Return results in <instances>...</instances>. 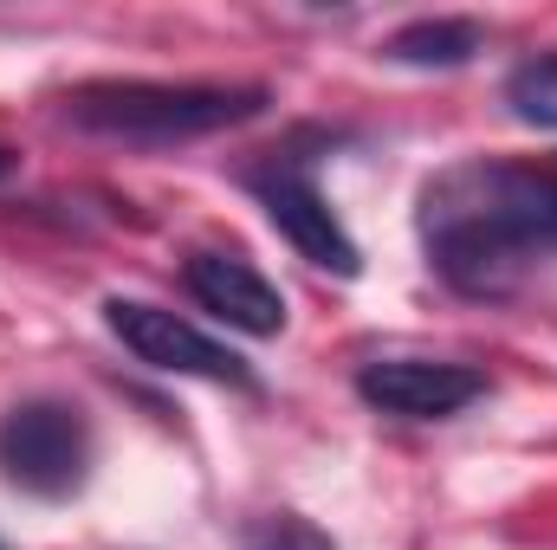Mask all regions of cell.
<instances>
[{
  "instance_id": "6da1fadb",
  "label": "cell",
  "mask_w": 557,
  "mask_h": 550,
  "mask_svg": "<svg viewBox=\"0 0 557 550\" xmlns=\"http://www.w3.org/2000/svg\"><path fill=\"white\" fill-rule=\"evenodd\" d=\"M428 266L467 298H512L539 266H557V168L454 162L421 188Z\"/></svg>"
},
{
  "instance_id": "7a4b0ae2",
  "label": "cell",
  "mask_w": 557,
  "mask_h": 550,
  "mask_svg": "<svg viewBox=\"0 0 557 550\" xmlns=\"http://www.w3.org/2000/svg\"><path fill=\"white\" fill-rule=\"evenodd\" d=\"M273 104L267 85H156V78H98L65 91V117L111 142H195L234 124H253Z\"/></svg>"
},
{
  "instance_id": "3957f363",
  "label": "cell",
  "mask_w": 557,
  "mask_h": 550,
  "mask_svg": "<svg viewBox=\"0 0 557 550\" xmlns=\"http://www.w3.org/2000/svg\"><path fill=\"white\" fill-rule=\"evenodd\" d=\"M0 473L33 499H72L91 479V421L65 396H26L0 414Z\"/></svg>"
},
{
  "instance_id": "277c9868",
  "label": "cell",
  "mask_w": 557,
  "mask_h": 550,
  "mask_svg": "<svg viewBox=\"0 0 557 550\" xmlns=\"http://www.w3.org/2000/svg\"><path fill=\"white\" fill-rule=\"evenodd\" d=\"M247 188L260 195L267 221L292 240V253H298V260H311L318 273H337V278L363 273V247L350 240V227L337 221V208L324 201V188L311 182V168H305V162L273 155L267 168H247Z\"/></svg>"
},
{
  "instance_id": "5b68a950",
  "label": "cell",
  "mask_w": 557,
  "mask_h": 550,
  "mask_svg": "<svg viewBox=\"0 0 557 550\" xmlns=\"http://www.w3.org/2000/svg\"><path fill=\"white\" fill-rule=\"evenodd\" d=\"M104 324H111V337H117L137 363L162 370V376H201V383L253 389V370H247L227 343H214L208 330H195L188 317H175V311H162V304L104 298Z\"/></svg>"
},
{
  "instance_id": "8992f818",
  "label": "cell",
  "mask_w": 557,
  "mask_h": 550,
  "mask_svg": "<svg viewBox=\"0 0 557 550\" xmlns=\"http://www.w3.org/2000/svg\"><path fill=\"white\" fill-rule=\"evenodd\" d=\"M357 396L396 421H447L486 396V376L473 363H434V357H376L357 370Z\"/></svg>"
},
{
  "instance_id": "52a82bcc",
  "label": "cell",
  "mask_w": 557,
  "mask_h": 550,
  "mask_svg": "<svg viewBox=\"0 0 557 550\" xmlns=\"http://www.w3.org/2000/svg\"><path fill=\"white\" fill-rule=\"evenodd\" d=\"M182 278H188L195 304L214 311L221 324H234L247 337H278L285 330V291L253 260H240V253H195L182 266Z\"/></svg>"
},
{
  "instance_id": "ba28073f",
  "label": "cell",
  "mask_w": 557,
  "mask_h": 550,
  "mask_svg": "<svg viewBox=\"0 0 557 550\" xmlns=\"http://www.w3.org/2000/svg\"><path fill=\"white\" fill-rule=\"evenodd\" d=\"M480 46H486L480 20H409V26H396L383 39V59L389 65H416V72H454Z\"/></svg>"
},
{
  "instance_id": "9c48e42d",
  "label": "cell",
  "mask_w": 557,
  "mask_h": 550,
  "mask_svg": "<svg viewBox=\"0 0 557 550\" xmlns=\"http://www.w3.org/2000/svg\"><path fill=\"white\" fill-rule=\"evenodd\" d=\"M506 104H512L519 124L557 130V52L552 59H525V65H512V78H506Z\"/></svg>"
},
{
  "instance_id": "30bf717a",
  "label": "cell",
  "mask_w": 557,
  "mask_h": 550,
  "mask_svg": "<svg viewBox=\"0 0 557 550\" xmlns=\"http://www.w3.org/2000/svg\"><path fill=\"white\" fill-rule=\"evenodd\" d=\"M240 550H337V545L311 518H298V512H267L260 525H247Z\"/></svg>"
},
{
  "instance_id": "8fae6325",
  "label": "cell",
  "mask_w": 557,
  "mask_h": 550,
  "mask_svg": "<svg viewBox=\"0 0 557 550\" xmlns=\"http://www.w3.org/2000/svg\"><path fill=\"white\" fill-rule=\"evenodd\" d=\"M7 175H13V155H7V149H0V182H7Z\"/></svg>"
},
{
  "instance_id": "7c38bea8",
  "label": "cell",
  "mask_w": 557,
  "mask_h": 550,
  "mask_svg": "<svg viewBox=\"0 0 557 550\" xmlns=\"http://www.w3.org/2000/svg\"><path fill=\"white\" fill-rule=\"evenodd\" d=\"M0 550H7V545H0Z\"/></svg>"
}]
</instances>
